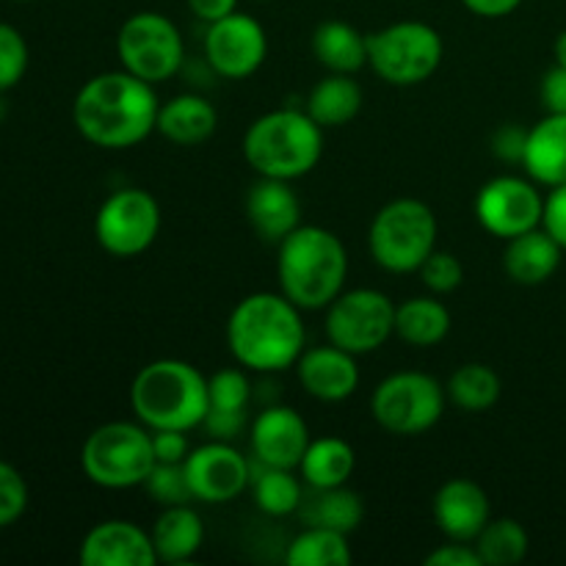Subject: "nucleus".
I'll list each match as a JSON object with an SVG mask.
<instances>
[{
	"label": "nucleus",
	"instance_id": "obj_40",
	"mask_svg": "<svg viewBox=\"0 0 566 566\" xmlns=\"http://www.w3.org/2000/svg\"><path fill=\"white\" fill-rule=\"evenodd\" d=\"M525 142H528V130L520 125H501L492 136V153L497 160L506 164H523Z\"/></svg>",
	"mask_w": 566,
	"mask_h": 566
},
{
	"label": "nucleus",
	"instance_id": "obj_2",
	"mask_svg": "<svg viewBox=\"0 0 566 566\" xmlns=\"http://www.w3.org/2000/svg\"><path fill=\"white\" fill-rule=\"evenodd\" d=\"M227 346L247 370L280 374L293 368L304 352L302 310L285 293H252L227 318Z\"/></svg>",
	"mask_w": 566,
	"mask_h": 566
},
{
	"label": "nucleus",
	"instance_id": "obj_3",
	"mask_svg": "<svg viewBox=\"0 0 566 566\" xmlns=\"http://www.w3.org/2000/svg\"><path fill=\"white\" fill-rule=\"evenodd\" d=\"M348 254L340 238L318 224H298L276 254L280 291L298 310H326L343 293Z\"/></svg>",
	"mask_w": 566,
	"mask_h": 566
},
{
	"label": "nucleus",
	"instance_id": "obj_7",
	"mask_svg": "<svg viewBox=\"0 0 566 566\" xmlns=\"http://www.w3.org/2000/svg\"><path fill=\"white\" fill-rule=\"evenodd\" d=\"M437 230L429 205L412 197L392 199L370 221V258L390 274H415L437 249Z\"/></svg>",
	"mask_w": 566,
	"mask_h": 566
},
{
	"label": "nucleus",
	"instance_id": "obj_4",
	"mask_svg": "<svg viewBox=\"0 0 566 566\" xmlns=\"http://www.w3.org/2000/svg\"><path fill=\"white\" fill-rule=\"evenodd\" d=\"M324 155V127L304 108H276L258 116L243 136V158L260 177L298 180Z\"/></svg>",
	"mask_w": 566,
	"mask_h": 566
},
{
	"label": "nucleus",
	"instance_id": "obj_21",
	"mask_svg": "<svg viewBox=\"0 0 566 566\" xmlns=\"http://www.w3.org/2000/svg\"><path fill=\"white\" fill-rule=\"evenodd\" d=\"M562 243L545 227H536L523 235L509 238L506 249H503V269L517 285L534 287L556 274L562 265Z\"/></svg>",
	"mask_w": 566,
	"mask_h": 566
},
{
	"label": "nucleus",
	"instance_id": "obj_9",
	"mask_svg": "<svg viewBox=\"0 0 566 566\" xmlns=\"http://www.w3.org/2000/svg\"><path fill=\"white\" fill-rule=\"evenodd\" d=\"M446 401V387L434 376L420 370H398L376 385L370 396V415L390 434L418 437L440 423Z\"/></svg>",
	"mask_w": 566,
	"mask_h": 566
},
{
	"label": "nucleus",
	"instance_id": "obj_6",
	"mask_svg": "<svg viewBox=\"0 0 566 566\" xmlns=\"http://www.w3.org/2000/svg\"><path fill=\"white\" fill-rule=\"evenodd\" d=\"M155 464L158 459L153 451V431L144 423H103L86 437L81 448L83 473L103 490L144 486Z\"/></svg>",
	"mask_w": 566,
	"mask_h": 566
},
{
	"label": "nucleus",
	"instance_id": "obj_18",
	"mask_svg": "<svg viewBox=\"0 0 566 566\" xmlns=\"http://www.w3.org/2000/svg\"><path fill=\"white\" fill-rule=\"evenodd\" d=\"M83 566H155L153 534L138 528L130 520H105L94 525L81 542L77 553Z\"/></svg>",
	"mask_w": 566,
	"mask_h": 566
},
{
	"label": "nucleus",
	"instance_id": "obj_20",
	"mask_svg": "<svg viewBox=\"0 0 566 566\" xmlns=\"http://www.w3.org/2000/svg\"><path fill=\"white\" fill-rule=\"evenodd\" d=\"M247 219L263 241L280 247L302 224V202L287 180L260 177L247 193Z\"/></svg>",
	"mask_w": 566,
	"mask_h": 566
},
{
	"label": "nucleus",
	"instance_id": "obj_5",
	"mask_svg": "<svg viewBox=\"0 0 566 566\" xmlns=\"http://www.w3.org/2000/svg\"><path fill=\"white\" fill-rule=\"evenodd\" d=\"M130 407L149 431H191L208 415V379L182 359H155L130 385Z\"/></svg>",
	"mask_w": 566,
	"mask_h": 566
},
{
	"label": "nucleus",
	"instance_id": "obj_23",
	"mask_svg": "<svg viewBox=\"0 0 566 566\" xmlns=\"http://www.w3.org/2000/svg\"><path fill=\"white\" fill-rule=\"evenodd\" d=\"M216 127H219V114L208 99L199 94H177L158 108L155 130L177 147H197L213 136Z\"/></svg>",
	"mask_w": 566,
	"mask_h": 566
},
{
	"label": "nucleus",
	"instance_id": "obj_8",
	"mask_svg": "<svg viewBox=\"0 0 566 566\" xmlns=\"http://www.w3.org/2000/svg\"><path fill=\"white\" fill-rule=\"evenodd\" d=\"M446 44L437 28L420 20H401L368 33V64L390 86H418L442 64Z\"/></svg>",
	"mask_w": 566,
	"mask_h": 566
},
{
	"label": "nucleus",
	"instance_id": "obj_39",
	"mask_svg": "<svg viewBox=\"0 0 566 566\" xmlns=\"http://www.w3.org/2000/svg\"><path fill=\"white\" fill-rule=\"evenodd\" d=\"M153 451L160 464H182L191 453V442H188L186 431L158 429L153 431Z\"/></svg>",
	"mask_w": 566,
	"mask_h": 566
},
{
	"label": "nucleus",
	"instance_id": "obj_16",
	"mask_svg": "<svg viewBox=\"0 0 566 566\" xmlns=\"http://www.w3.org/2000/svg\"><path fill=\"white\" fill-rule=\"evenodd\" d=\"M310 426L302 415L285 403L265 407L254 418L249 442H252V462L265 468L298 470L304 451L310 446Z\"/></svg>",
	"mask_w": 566,
	"mask_h": 566
},
{
	"label": "nucleus",
	"instance_id": "obj_33",
	"mask_svg": "<svg viewBox=\"0 0 566 566\" xmlns=\"http://www.w3.org/2000/svg\"><path fill=\"white\" fill-rule=\"evenodd\" d=\"M473 545L486 566H517L528 556L531 539L517 520L497 517L484 525Z\"/></svg>",
	"mask_w": 566,
	"mask_h": 566
},
{
	"label": "nucleus",
	"instance_id": "obj_34",
	"mask_svg": "<svg viewBox=\"0 0 566 566\" xmlns=\"http://www.w3.org/2000/svg\"><path fill=\"white\" fill-rule=\"evenodd\" d=\"M249 401H252V381L241 368L219 370L208 379V409L247 412Z\"/></svg>",
	"mask_w": 566,
	"mask_h": 566
},
{
	"label": "nucleus",
	"instance_id": "obj_29",
	"mask_svg": "<svg viewBox=\"0 0 566 566\" xmlns=\"http://www.w3.org/2000/svg\"><path fill=\"white\" fill-rule=\"evenodd\" d=\"M451 332V313L437 296H412L396 304V335L415 348H431Z\"/></svg>",
	"mask_w": 566,
	"mask_h": 566
},
{
	"label": "nucleus",
	"instance_id": "obj_35",
	"mask_svg": "<svg viewBox=\"0 0 566 566\" xmlns=\"http://www.w3.org/2000/svg\"><path fill=\"white\" fill-rule=\"evenodd\" d=\"M28 61V42L14 25L0 22V92H9L25 77Z\"/></svg>",
	"mask_w": 566,
	"mask_h": 566
},
{
	"label": "nucleus",
	"instance_id": "obj_11",
	"mask_svg": "<svg viewBox=\"0 0 566 566\" xmlns=\"http://www.w3.org/2000/svg\"><path fill=\"white\" fill-rule=\"evenodd\" d=\"M324 329L329 343L352 354H370L396 335V304L376 287L343 291L326 307Z\"/></svg>",
	"mask_w": 566,
	"mask_h": 566
},
{
	"label": "nucleus",
	"instance_id": "obj_38",
	"mask_svg": "<svg viewBox=\"0 0 566 566\" xmlns=\"http://www.w3.org/2000/svg\"><path fill=\"white\" fill-rule=\"evenodd\" d=\"M28 484L20 470L0 459V528H9L25 514Z\"/></svg>",
	"mask_w": 566,
	"mask_h": 566
},
{
	"label": "nucleus",
	"instance_id": "obj_45",
	"mask_svg": "<svg viewBox=\"0 0 566 566\" xmlns=\"http://www.w3.org/2000/svg\"><path fill=\"white\" fill-rule=\"evenodd\" d=\"M523 0H462V6L468 11H473L475 17H484V20H501L509 17L512 11L520 9Z\"/></svg>",
	"mask_w": 566,
	"mask_h": 566
},
{
	"label": "nucleus",
	"instance_id": "obj_48",
	"mask_svg": "<svg viewBox=\"0 0 566 566\" xmlns=\"http://www.w3.org/2000/svg\"><path fill=\"white\" fill-rule=\"evenodd\" d=\"M20 3H31V0H20Z\"/></svg>",
	"mask_w": 566,
	"mask_h": 566
},
{
	"label": "nucleus",
	"instance_id": "obj_17",
	"mask_svg": "<svg viewBox=\"0 0 566 566\" xmlns=\"http://www.w3.org/2000/svg\"><path fill=\"white\" fill-rule=\"evenodd\" d=\"M293 368H296L298 385H302L304 392L313 396L315 401H346V398H352L359 387L357 354L346 352V348L335 346V343L304 348L302 357L296 359Z\"/></svg>",
	"mask_w": 566,
	"mask_h": 566
},
{
	"label": "nucleus",
	"instance_id": "obj_22",
	"mask_svg": "<svg viewBox=\"0 0 566 566\" xmlns=\"http://www.w3.org/2000/svg\"><path fill=\"white\" fill-rule=\"evenodd\" d=\"M523 166L539 186L566 182V114H547L528 130Z\"/></svg>",
	"mask_w": 566,
	"mask_h": 566
},
{
	"label": "nucleus",
	"instance_id": "obj_24",
	"mask_svg": "<svg viewBox=\"0 0 566 566\" xmlns=\"http://www.w3.org/2000/svg\"><path fill=\"white\" fill-rule=\"evenodd\" d=\"M205 542L202 517L188 503L180 506H164L153 525V545L158 562L182 564L191 562Z\"/></svg>",
	"mask_w": 566,
	"mask_h": 566
},
{
	"label": "nucleus",
	"instance_id": "obj_42",
	"mask_svg": "<svg viewBox=\"0 0 566 566\" xmlns=\"http://www.w3.org/2000/svg\"><path fill=\"white\" fill-rule=\"evenodd\" d=\"M426 566H484L473 542H448L426 556Z\"/></svg>",
	"mask_w": 566,
	"mask_h": 566
},
{
	"label": "nucleus",
	"instance_id": "obj_41",
	"mask_svg": "<svg viewBox=\"0 0 566 566\" xmlns=\"http://www.w3.org/2000/svg\"><path fill=\"white\" fill-rule=\"evenodd\" d=\"M247 426V412H230V409H208L202 420V429L208 431L210 440L232 442Z\"/></svg>",
	"mask_w": 566,
	"mask_h": 566
},
{
	"label": "nucleus",
	"instance_id": "obj_14",
	"mask_svg": "<svg viewBox=\"0 0 566 566\" xmlns=\"http://www.w3.org/2000/svg\"><path fill=\"white\" fill-rule=\"evenodd\" d=\"M265 55H269L265 28L241 11L210 22L205 31V59L216 75L243 81L263 66Z\"/></svg>",
	"mask_w": 566,
	"mask_h": 566
},
{
	"label": "nucleus",
	"instance_id": "obj_15",
	"mask_svg": "<svg viewBox=\"0 0 566 566\" xmlns=\"http://www.w3.org/2000/svg\"><path fill=\"white\" fill-rule=\"evenodd\" d=\"M193 501L230 503L252 484V462L232 442L210 440L182 462Z\"/></svg>",
	"mask_w": 566,
	"mask_h": 566
},
{
	"label": "nucleus",
	"instance_id": "obj_28",
	"mask_svg": "<svg viewBox=\"0 0 566 566\" xmlns=\"http://www.w3.org/2000/svg\"><path fill=\"white\" fill-rule=\"evenodd\" d=\"M363 108V88L352 75H340V72H329L321 77L310 92L307 111L321 127H343L354 119Z\"/></svg>",
	"mask_w": 566,
	"mask_h": 566
},
{
	"label": "nucleus",
	"instance_id": "obj_44",
	"mask_svg": "<svg viewBox=\"0 0 566 566\" xmlns=\"http://www.w3.org/2000/svg\"><path fill=\"white\" fill-rule=\"evenodd\" d=\"M542 227L562 243L566 252V182L564 186L551 188V197L545 199V219H542Z\"/></svg>",
	"mask_w": 566,
	"mask_h": 566
},
{
	"label": "nucleus",
	"instance_id": "obj_27",
	"mask_svg": "<svg viewBox=\"0 0 566 566\" xmlns=\"http://www.w3.org/2000/svg\"><path fill=\"white\" fill-rule=\"evenodd\" d=\"M298 512H302L304 525H318V528L340 531L348 536L363 525L365 503L348 486H329V490L310 486V492H304Z\"/></svg>",
	"mask_w": 566,
	"mask_h": 566
},
{
	"label": "nucleus",
	"instance_id": "obj_43",
	"mask_svg": "<svg viewBox=\"0 0 566 566\" xmlns=\"http://www.w3.org/2000/svg\"><path fill=\"white\" fill-rule=\"evenodd\" d=\"M539 97L547 114H566V66H553L539 83Z\"/></svg>",
	"mask_w": 566,
	"mask_h": 566
},
{
	"label": "nucleus",
	"instance_id": "obj_13",
	"mask_svg": "<svg viewBox=\"0 0 566 566\" xmlns=\"http://www.w3.org/2000/svg\"><path fill=\"white\" fill-rule=\"evenodd\" d=\"M475 219L490 235L509 241V238L542 227L545 197L534 180L514 175L492 177L475 193Z\"/></svg>",
	"mask_w": 566,
	"mask_h": 566
},
{
	"label": "nucleus",
	"instance_id": "obj_26",
	"mask_svg": "<svg viewBox=\"0 0 566 566\" xmlns=\"http://www.w3.org/2000/svg\"><path fill=\"white\" fill-rule=\"evenodd\" d=\"M354 468H357V453H354L352 442H346L343 437L310 440L307 451H304L302 462H298L302 481L313 486V490L346 486Z\"/></svg>",
	"mask_w": 566,
	"mask_h": 566
},
{
	"label": "nucleus",
	"instance_id": "obj_36",
	"mask_svg": "<svg viewBox=\"0 0 566 566\" xmlns=\"http://www.w3.org/2000/svg\"><path fill=\"white\" fill-rule=\"evenodd\" d=\"M144 490L158 501L160 506H180V503H191L193 495L188 490L186 470L182 464H155L153 473L144 481Z\"/></svg>",
	"mask_w": 566,
	"mask_h": 566
},
{
	"label": "nucleus",
	"instance_id": "obj_10",
	"mask_svg": "<svg viewBox=\"0 0 566 566\" xmlns=\"http://www.w3.org/2000/svg\"><path fill=\"white\" fill-rule=\"evenodd\" d=\"M116 55L122 70L147 83H164L180 72L186 61L180 28L160 11H136L116 33Z\"/></svg>",
	"mask_w": 566,
	"mask_h": 566
},
{
	"label": "nucleus",
	"instance_id": "obj_12",
	"mask_svg": "<svg viewBox=\"0 0 566 566\" xmlns=\"http://www.w3.org/2000/svg\"><path fill=\"white\" fill-rule=\"evenodd\" d=\"M160 232V205L144 188H119L99 205L94 238L114 258H138Z\"/></svg>",
	"mask_w": 566,
	"mask_h": 566
},
{
	"label": "nucleus",
	"instance_id": "obj_25",
	"mask_svg": "<svg viewBox=\"0 0 566 566\" xmlns=\"http://www.w3.org/2000/svg\"><path fill=\"white\" fill-rule=\"evenodd\" d=\"M313 55L326 72L354 75L368 64V33L357 31L352 22L324 20L313 31Z\"/></svg>",
	"mask_w": 566,
	"mask_h": 566
},
{
	"label": "nucleus",
	"instance_id": "obj_1",
	"mask_svg": "<svg viewBox=\"0 0 566 566\" xmlns=\"http://www.w3.org/2000/svg\"><path fill=\"white\" fill-rule=\"evenodd\" d=\"M158 94L153 83L127 70L99 72L81 86L72 103V122L88 144L127 149L158 127Z\"/></svg>",
	"mask_w": 566,
	"mask_h": 566
},
{
	"label": "nucleus",
	"instance_id": "obj_19",
	"mask_svg": "<svg viewBox=\"0 0 566 566\" xmlns=\"http://www.w3.org/2000/svg\"><path fill=\"white\" fill-rule=\"evenodd\" d=\"M434 523L448 539L475 542V536L490 523V495L484 486L470 479H451L437 490L431 503Z\"/></svg>",
	"mask_w": 566,
	"mask_h": 566
},
{
	"label": "nucleus",
	"instance_id": "obj_46",
	"mask_svg": "<svg viewBox=\"0 0 566 566\" xmlns=\"http://www.w3.org/2000/svg\"><path fill=\"white\" fill-rule=\"evenodd\" d=\"M188 9H191L193 17H199L202 22H216L221 17L238 11V0H186Z\"/></svg>",
	"mask_w": 566,
	"mask_h": 566
},
{
	"label": "nucleus",
	"instance_id": "obj_32",
	"mask_svg": "<svg viewBox=\"0 0 566 566\" xmlns=\"http://www.w3.org/2000/svg\"><path fill=\"white\" fill-rule=\"evenodd\" d=\"M352 558L348 536L318 525H304L285 553V562L291 566H348Z\"/></svg>",
	"mask_w": 566,
	"mask_h": 566
},
{
	"label": "nucleus",
	"instance_id": "obj_47",
	"mask_svg": "<svg viewBox=\"0 0 566 566\" xmlns=\"http://www.w3.org/2000/svg\"><path fill=\"white\" fill-rule=\"evenodd\" d=\"M553 55H556L558 66H566V31L558 33L556 44H553Z\"/></svg>",
	"mask_w": 566,
	"mask_h": 566
},
{
	"label": "nucleus",
	"instance_id": "obj_37",
	"mask_svg": "<svg viewBox=\"0 0 566 566\" xmlns=\"http://www.w3.org/2000/svg\"><path fill=\"white\" fill-rule=\"evenodd\" d=\"M420 280L437 296H446L453 293L464 282V265L459 263V258L446 249H434V252L426 258V263L418 269Z\"/></svg>",
	"mask_w": 566,
	"mask_h": 566
},
{
	"label": "nucleus",
	"instance_id": "obj_30",
	"mask_svg": "<svg viewBox=\"0 0 566 566\" xmlns=\"http://www.w3.org/2000/svg\"><path fill=\"white\" fill-rule=\"evenodd\" d=\"M252 497L254 506L269 517H287L302 509L304 484L287 468H265L252 462Z\"/></svg>",
	"mask_w": 566,
	"mask_h": 566
},
{
	"label": "nucleus",
	"instance_id": "obj_31",
	"mask_svg": "<svg viewBox=\"0 0 566 566\" xmlns=\"http://www.w3.org/2000/svg\"><path fill=\"white\" fill-rule=\"evenodd\" d=\"M501 376L484 363L459 365L446 385L453 407L464 409V412H486V409H492L501 398Z\"/></svg>",
	"mask_w": 566,
	"mask_h": 566
}]
</instances>
